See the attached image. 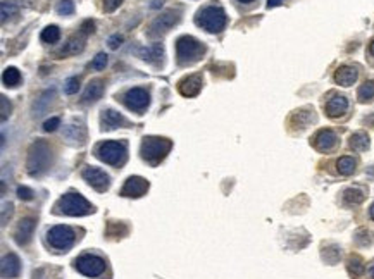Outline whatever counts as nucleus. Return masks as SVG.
Segmentation results:
<instances>
[{
    "label": "nucleus",
    "instance_id": "f257e3e1",
    "mask_svg": "<svg viewBox=\"0 0 374 279\" xmlns=\"http://www.w3.org/2000/svg\"><path fill=\"white\" fill-rule=\"evenodd\" d=\"M52 162V150L49 143L43 140H36L28 150V160H26V171L30 176L36 177L42 176Z\"/></svg>",
    "mask_w": 374,
    "mask_h": 279
},
{
    "label": "nucleus",
    "instance_id": "f03ea898",
    "mask_svg": "<svg viewBox=\"0 0 374 279\" xmlns=\"http://www.w3.org/2000/svg\"><path fill=\"white\" fill-rule=\"evenodd\" d=\"M95 209L90 202L80 193H66L57 200L53 212L62 215H71V217H83V215L91 214Z\"/></svg>",
    "mask_w": 374,
    "mask_h": 279
},
{
    "label": "nucleus",
    "instance_id": "7ed1b4c3",
    "mask_svg": "<svg viewBox=\"0 0 374 279\" xmlns=\"http://www.w3.org/2000/svg\"><path fill=\"white\" fill-rule=\"evenodd\" d=\"M171 147H173V143L166 138H159V136H145L143 141H142V147H140L142 158H143L147 164H150V166H157V164H160L164 158H166V155L169 154Z\"/></svg>",
    "mask_w": 374,
    "mask_h": 279
},
{
    "label": "nucleus",
    "instance_id": "20e7f679",
    "mask_svg": "<svg viewBox=\"0 0 374 279\" xmlns=\"http://www.w3.org/2000/svg\"><path fill=\"white\" fill-rule=\"evenodd\" d=\"M205 53V47L196 38L185 35L179 36L176 42V59L179 66H192L202 59Z\"/></svg>",
    "mask_w": 374,
    "mask_h": 279
},
{
    "label": "nucleus",
    "instance_id": "39448f33",
    "mask_svg": "<svg viewBox=\"0 0 374 279\" xmlns=\"http://www.w3.org/2000/svg\"><path fill=\"white\" fill-rule=\"evenodd\" d=\"M226 12L219 5H207L195 16V23L209 33H221L226 26Z\"/></svg>",
    "mask_w": 374,
    "mask_h": 279
},
{
    "label": "nucleus",
    "instance_id": "423d86ee",
    "mask_svg": "<svg viewBox=\"0 0 374 279\" xmlns=\"http://www.w3.org/2000/svg\"><path fill=\"white\" fill-rule=\"evenodd\" d=\"M181 19V9H169V11L162 12L160 16L152 21L147 28V36L148 38H160L167 33L173 26L179 23Z\"/></svg>",
    "mask_w": 374,
    "mask_h": 279
},
{
    "label": "nucleus",
    "instance_id": "0eeeda50",
    "mask_svg": "<svg viewBox=\"0 0 374 279\" xmlns=\"http://www.w3.org/2000/svg\"><path fill=\"white\" fill-rule=\"evenodd\" d=\"M76 242V233L72 227L64 226V224H57L47 231V243L53 250L59 252H68Z\"/></svg>",
    "mask_w": 374,
    "mask_h": 279
},
{
    "label": "nucleus",
    "instance_id": "6e6552de",
    "mask_svg": "<svg viewBox=\"0 0 374 279\" xmlns=\"http://www.w3.org/2000/svg\"><path fill=\"white\" fill-rule=\"evenodd\" d=\"M95 155L109 166H121L126 162V147L119 141H104L97 145Z\"/></svg>",
    "mask_w": 374,
    "mask_h": 279
},
{
    "label": "nucleus",
    "instance_id": "1a4fd4ad",
    "mask_svg": "<svg viewBox=\"0 0 374 279\" xmlns=\"http://www.w3.org/2000/svg\"><path fill=\"white\" fill-rule=\"evenodd\" d=\"M74 267L78 272L88 278H98L106 272V261L102 257L93 255V253H83L74 261Z\"/></svg>",
    "mask_w": 374,
    "mask_h": 279
},
{
    "label": "nucleus",
    "instance_id": "9d476101",
    "mask_svg": "<svg viewBox=\"0 0 374 279\" xmlns=\"http://www.w3.org/2000/svg\"><path fill=\"white\" fill-rule=\"evenodd\" d=\"M123 100H125L126 107H128L129 110L143 114V110L147 109L148 104H150V95H148L147 90L136 87V88H129L125 93V97H123Z\"/></svg>",
    "mask_w": 374,
    "mask_h": 279
},
{
    "label": "nucleus",
    "instance_id": "9b49d317",
    "mask_svg": "<svg viewBox=\"0 0 374 279\" xmlns=\"http://www.w3.org/2000/svg\"><path fill=\"white\" fill-rule=\"evenodd\" d=\"M81 176H83V179L91 186V188H95L97 192H100V193L107 192L109 186H110L109 174H106L102 169H98V167H91V166L85 167L83 173H81Z\"/></svg>",
    "mask_w": 374,
    "mask_h": 279
},
{
    "label": "nucleus",
    "instance_id": "f8f14e48",
    "mask_svg": "<svg viewBox=\"0 0 374 279\" xmlns=\"http://www.w3.org/2000/svg\"><path fill=\"white\" fill-rule=\"evenodd\" d=\"M148 181L143 179L142 176H129L126 179L125 186L121 188V196H128V198H140L147 193Z\"/></svg>",
    "mask_w": 374,
    "mask_h": 279
},
{
    "label": "nucleus",
    "instance_id": "ddd939ff",
    "mask_svg": "<svg viewBox=\"0 0 374 279\" xmlns=\"http://www.w3.org/2000/svg\"><path fill=\"white\" fill-rule=\"evenodd\" d=\"M312 143L319 152H329L337 147L338 136H337V133L331 131V129H319V131L314 135Z\"/></svg>",
    "mask_w": 374,
    "mask_h": 279
},
{
    "label": "nucleus",
    "instance_id": "4468645a",
    "mask_svg": "<svg viewBox=\"0 0 374 279\" xmlns=\"http://www.w3.org/2000/svg\"><path fill=\"white\" fill-rule=\"evenodd\" d=\"M33 231H35V219L31 217H24L19 221L18 227H16L14 233V240L19 246H24L31 242L33 238Z\"/></svg>",
    "mask_w": 374,
    "mask_h": 279
},
{
    "label": "nucleus",
    "instance_id": "2eb2a0df",
    "mask_svg": "<svg viewBox=\"0 0 374 279\" xmlns=\"http://www.w3.org/2000/svg\"><path fill=\"white\" fill-rule=\"evenodd\" d=\"M178 90L183 97H196L198 91L202 90V76L200 74H192L183 78L178 83Z\"/></svg>",
    "mask_w": 374,
    "mask_h": 279
},
{
    "label": "nucleus",
    "instance_id": "dca6fc26",
    "mask_svg": "<svg viewBox=\"0 0 374 279\" xmlns=\"http://www.w3.org/2000/svg\"><path fill=\"white\" fill-rule=\"evenodd\" d=\"M0 271H2V278L4 279H14L19 276L21 272V261L16 253H7L2 259V265H0Z\"/></svg>",
    "mask_w": 374,
    "mask_h": 279
},
{
    "label": "nucleus",
    "instance_id": "f3484780",
    "mask_svg": "<svg viewBox=\"0 0 374 279\" xmlns=\"http://www.w3.org/2000/svg\"><path fill=\"white\" fill-rule=\"evenodd\" d=\"M125 122V117L112 109H104L102 114H100V128H102V131H112V129L121 128Z\"/></svg>",
    "mask_w": 374,
    "mask_h": 279
},
{
    "label": "nucleus",
    "instance_id": "a211bd4d",
    "mask_svg": "<svg viewBox=\"0 0 374 279\" xmlns=\"http://www.w3.org/2000/svg\"><path fill=\"white\" fill-rule=\"evenodd\" d=\"M326 116L337 119V117H341L348 109V100L347 97L343 95H333V98H329L326 102Z\"/></svg>",
    "mask_w": 374,
    "mask_h": 279
},
{
    "label": "nucleus",
    "instance_id": "6ab92c4d",
    "mask_svg": "<svg viewBox=\"0 0 374 279\" xmlns=\"http://www.w3.org/2000/svg\"><path fill=\"white\" fill-rule=\"evenodd\" d=\"M85 45H87V33L80 31L78 35L69 38V42L61 50V55H78L85 50Z\"/></svg>",
    "mask_w": 374,
    "mask_h": 279
},
{
    "label": "nucleus",
    "instance_id": "aec40b11",
    "mask_svg": "<svg viewBox=\"0 0 374 279\" xmlns=\"http://www.w3.org/2000/svg\"><path fill=\"white\" fill-rule=\"evenodd\" d=\"M357 76H359L357 68H354V66H341L335 72V81L338 85H341V87H352L357 81Z\"/></svg>",
    "mask_w": 374,
    "mask_h": 279
},
{
    "label": "nucleus",
    "instance_id": "412c9836",
    "mask_svg": "<svg viewBox=\"0 0 374 279\" xmlns=\"http://www.w3.org/2000/svg\"><path fill=\"white\" fill-rule=\"evenodd\" d=\"M136 53L143 59V61L150 62V64H157V62L162 59L164 55V49L160 43H154L150 47H143V49H136Z\"/></svg>",
    "mask_w": 374,
    "mask_h": 279
},
{
    "label": "nucleus",
    "instance_id": "4be33fe9",
    "mask_svg": "<svg viewBox=\"0 0 374 279\" xmlns=\"http://www.w3.org/2000/svg\"><path fill=\"white\" fill-rule=\"evenodd\" d=\"M314 110L310 109H302V110H297L293 112L290 119V124L293 126V129H305L310 122H314Z\"/></svg>",
    "mask_w": 374,
    "mask_h": 279
},
{
    "label": "nucleus",
    "instance_id": "5701e85b",
    "mask_svg": "<svg viewBox=\"0 0 374 279\" xmlns=\"http://www.w3.org/2000/svg\"><path fill=\"white\" fill-rule=\"evenodd\" d=\"M104 93V83L100 79H93L90 81L83 93V102H97L98 98H102Z\"/></svg>",
    "mask_w": 374,
    "mask_h": 279
},
{
    "label": "nucleus",
    "instance_id": "b1692460",
    "mask_svg": "<svg viewBox=\"0 0 374 279\" xmlns=\"http://www.w3.org/2000/svg\"><path fill=\"white\" fill-rule=\"evenodd\" d=\"M64 136L69 140V141H74V143H83L85 138H87V135H85V126L72 122V124H69L68 128H66Z\"/></svg>",
    "mask_w": 374,
    "mask_h": 279
},
{
    "label": "nucleus",
    "instance_id": "393cba45",
    "mask_svg": "<svg viewBox=\"0 0 374 279\" xmlns=\"http://www.w3.org/2000/svg\"><path fill=\"white\" fill-rule=\"evenodd\" d=\"M53 95H55V91L53 90H47V91H43V93L40 95V98H36V102H35V105H33L35 116H42V114L49 109Z\"/></svg>",
    "mask_w": 374,
    "mask_h": 279
},
{
    "label": "nucleus",
    "instance_id": "a878e982",
    "mask_svg": "<svg viewBox=\"0 0 374 279\" xmlns=\"http://www.w3.org/2000/svg\"><path fill=\"white\" fill-rule=\"evenodd\" d=\"M350 148L356 152H364L369 148V136L366 133H354L350 136Z\"/></svg>",
    "mask_w": 374,
    "mask_h": 279
},
{
    "label": "nucleus",
    "instance_id": "bb28decb",
    "mask_svg": "<svg viewBox=\"0 0 374 279\" xmlns=\"http://www.w3.org/2000/svg\"><path fill=\"white\" fill-rule=\"evenodd\" d=\"M357 167V162H356V158L354 157H341L338 158V162H337V169L340 174H343V176H350V174H354V171H356Z\"/></svg>",
    "mask_w": 374,
    "mask_h": 279
},
{
    "label": "nucleus",
    "instance_id": "cd10ccee",
    "mask_svg": "<svg viewBox=\"0 0 374 279\" xmlns=\"http://www.w3.org/2000/svg\"><path fill=\"white\" fill-rule=\"evenodd\" d=\"M2 81H4L5 87L14 88L21 83V72L18 71L16 68H7L2 74Z\"/></svg>",
    "mask_w": 374,
    "mask_h": 279
},
{
    "label": "nucleus",
    "instance_id": "c85d7f7f",
    "mask_svg": "<svg viewBox=\"0 0 374 279\" xmlns=\"http://www.w3.org/2000/svg\"><path fill=\"white\" fill-rule=\"evenodd\" d=\"M357 98L359 102H369L374 98V81H366L364 85H360L359 91H357Z\"/></svg>",
    "mask_w": 374,
    "mask_h": 279
},
{
    "label": "nucleus",
    "instance_id": "c756f323",
    "mask_svg": "<svg viewBox=\"0 0 374 279\" xmlns=\"http://www.w3.org/2000/svg\"><path fill=\"white\" fill-rule=\"evenodd\" d=\"M40 38H42V42L45 43H57L59 42V38H61V30L57 26H47L45 30L42 31V35H40Z\"/></svg>",
    "mask_w": 374,
    "mask_h": 279
},
{
    "label": "nucleus",
    "instance_id": "7c9ffc66",
    "mask_svg": "<svg viewBox=\"0 0 374 279\" xmlns=\"http://www.w3.org/2000/svg\"><path fill=\"white\" fill-rule=\"evenodd\" d=\"M347 269H348V274H350L352 278H357V276H362V272H364V264H362V261H360L359 257L352 255L350 259H348Z\"/></svg>",
    "mask_w": 374,
    "mask_h": 279
},
{
    "label": "nucleus",
    "instance_id": "2f4dec72",
    "mask_svg": "<svg viewBox=\"0 0 374 279\" xmlns=\"http://www.w3.org/2000/svg\"><path fill=\"white\" fill-rule=\"evenodd\" d=\"M343 200L350 205H357L364 200V193L357 188H348V190H345V193H343Z\"/></svg>",
    "mask_w": 374,
    "mask_h": 279
},
{
    "label": "nucleus",
    "instance_id": "473e14b6",
    "mask_svg": "<svg viewBox=\"0 0 374 279\" xmlns=\"http://www.w3.org/2000/svg\"><path fill=\"white\" fill-rule=\"evenodd\" d=\"M0 9H2V23H5L7 17H11V16L18 14V7H16L14 2H7V0H4L2 5H0Z\"/></svg>",
    "mask_w": 374,
    "mask_h": 279
},
{
    "label": "nucleus",
    "instance_id": "72a5a7b5",
    "mask_svg": "<svg viewBox=\"0 0 374 279\" xmlns=\"http://www.w3.org/2000/svg\"><path fill=\"white\" fill-rule=\"evenodd\" d=\"M57 12L61 16H71L74 12V2L72 0H61L57 4Z\"/></svg>",
    "mask_w": 374,
    "mask_h": 279
},
{
    "label": "nucleus",
    "instance_id": "f704fd0d",
    "mask_svg": "<svg viewBox=\"0 0 374 279\" xmlns=\"http://www.w3.org/2000/svg\"><path fill=\"white\" fill-rule=\"evenodd\" d=\"M80 90V79L76 78V76H71V78L66 79L64 83V91L68 95H74L76 91Z\"/></svg>",
    "mask_w": 374,
    "mask_h": 279
},
{
    "label": "nucleus",
    "instance_id": "c9c22d12",
    "mask_svg": "<svg viewBox=\"0 0 374 279\" xmlns=\"http://www.w3.org/2000/svg\"><path fill=\"white\" fill-rule=\"evenodd\" d=\"M107 61H109V59H107V55L104 52L97 53L95 59L91 61V69H95V71H102V69H106Z\"/></svg>",
    "mask_w": 374,
    "mask_h": 279
},
{
    "label": "nucleus",
    "instance_id": "e433bc0d",
    "mask_svg": "<svg viewBox=\"0 0 374 279\" xmlns=\"http://www.w3.org/2000/svg\"><path fill=\"white\" fill-rule=\"evenodd\" d=\"M59 126H61V119H59V117H50V119H47V121L43 122V129H45L47 133L55 131Z\"/></svg>",
    "mask_w": 374,
    "mask_h": 279
},
{
    "label": "nucleus",
    "instance_id": "4c0bfd02",
    "mask_svg": "<svg viewBox=\"0 0 374 279\" xmlns=\"http://www.w3.org/2000/svg\"><path fill=\"white\" fill-rule=\"evenodd\" d=\"M33 190L26 188V186H19L18 188V196L21 198V200H31L33 198Z\"/></svg>",
    "mask_w": 374,
    "mask_h": 279
},
{
    "label": "nucleus",
    "instance_id": "58836bf2",
    "mask_svg": "<svg viewBox=\"0 0 374 279\" xmlns=\"http://www.w3.org/2000/svg\"><path fill=\"white\" fill-rule=\"evenodd\" d=\"M121 4H123V0H104V11L114 12Z\"/></svg>",
    "mask_w": 374,
    "mask_h": 279
},
{
    "label": "nucleus",
    "instance_id": "ea45409f",
    "mask_svg": "<svg viewBox=\"0 0 374 279\" xmlns=\"http://www.w3.org/2000/svg\"><path fill=\"white\" fill-rule=\"evenodd\" d=\"M0 104H2V121H5L7 116L11 114V104L5 97H0Z\"/></svg>",
    "mask_w": 374,
    "mask_h": 279
},
{
    "label": "nucleus",
    "instance_id": "a19ab883",
    "mask_svg": "<svg viewBox=\"0 0 374 279\" xmlns=\"http://www.w3.org/2000/svg\"><path fill=\"white\" fill-rule=\"evenodd\" d=\"M121 43H123V36H121V35H119V33L112 35V36L109 38V47H110V49H112V50H116L117 47L121 45Z\"/></svg>",
    "mask_w": 374,
    "mask_h": 279
},
{
    "label": "nucleus",
    "instance_id": "79ce46f5",
    "mask_svg": "<svg viewBox=\"0 0 374 279\" xmlns=\"http://www.w3.org/2000/svg\"><path fill=\"white\" fill-rule=\"evenodd\" d=\"M93 28H95V24L93 23H91V21H85V23H83V26H81V31H83V33H93Z\"/></svg>",
    "mask_w": 374,
    "mask_h": 279
},
{
    "label": "nucleus",
    "instance_id": "37998d69",
    "mask_svg": "<svg viewBox=\"0 0 374 279\" xmlns=\"http://www.w3.org/2000/svg\"><path fill=\"white\" fill-rule=\"evenodd\" d=\"M283 0H267V7L271 9V7H276V5H280Z\"/></svg>",
    "mask_w": 374,
    "mask_h": 279
},
{
    "label": "nucleus",
    "instance_id": "c03bdc74",
    "mask_svg": "<svg viewBox=\"0 0 374 279\" xmlns=\"http://www.w3.org/2000/svg\"><path fill=\"white\" fill-rule=\"evenodd\" d=\"M164 4V0H154V4H152V7L154 9H157V7H160V5Z\"/></svg>",
    "mask_w": 374,
    "mask_h": 279
},
{
    "label": "nucleus",
    "instance_id": "a18cd8bd",
    "mask_svg": "<svg viewBox=\"0 0 374 279\" xmlns=\"http://www.w3.org/2000/svg\"><path fill=\"white\" fill-rule=\"evenodd\" d=\"M369 215H371V219L374 221V204L371 205V209H369Z\"/></svg>",
    "mask_w": 374,
    "mask_h": 279
},
{
    "label": "nucleus",
    "instance_id": "49530a36",
    "mask_svg": "<svg viewBox=\"0 0 374 279\" xmlns=\"http://www.w3.org/2000/svg\"><path fill=\"white\" fill-rule=\"evenodd\" d=\"M369 53L374 55V42H371V45H369Z\"/></svg>",
    "mask_w": 374,
    "mask_h": 279
},
{
    "label": "nucleus",
    "instance_id": "de8ad7c7",
    "mask_svg": "<svg viewBox=\"0 0 374 279\" xmlns=\"http://www.w3.org/2000/svg\"><path fill=\"white\" fill-rule=\"evenodd\" d=\"M369 274H371V278L374 279V265H371V267H369Z\"/></svg>",
    "mask_w": 374,
    "mask_h": 279
},
{
    "label": "nucleus",
    "instance_id": "09e8293b",
    "mask_svg": "<svg viewBox=\"0 0 374 279\" xmlns=\"http://www.w3.org/2000/svg\"><path fill=\"white\" fill-rule=\"evenodd\" d=\"M238 2H252V0H238Z\"/></svg>",
    "mask_w": 374,
    "mask_h": 279
}]
</instances>
